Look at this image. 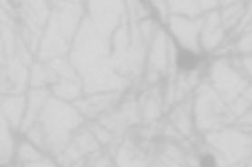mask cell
<instances>
[{
    "instance_id": "obj_1",
    "label": "cell",
    "mask_w": 252,
    "mask_h": 167,
    "mask_svg": "<svg viewBox=\"0 0 252 167\" xmlns=\"http://www.w3.org/2000/svg\"><path fill=\"white\" fill-rule=\"evenodd\" d=\"M177 64L181 69L192 70L196 68L198 64V57L191 51L181 49L178 52Z\"/></svg>"
},
{
    "instance_id": "obj_2",
    "label": "cell",
    "mask_w": 252,
    "mask_h": 167,
    "mask_svg": "<svg viewBox=\"0 0 252 167\" xmlns=\"http://www.w3.org/2000/svg\"><path fill=\"white\" fill-rule=\"evenodd\" d=\"M202 167H216L215 159L212 155H205L201 160Z\"/></svg>"
}]
</instances>
